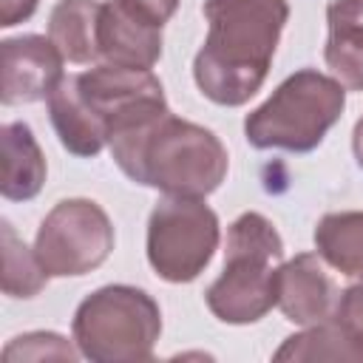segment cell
Instances as JSON below:
<instances>
[{"mask_svg":"<svg viewBox=\"0 0 363 363\" xmlns=\"http://www.w3.org/2000/svg\"><path fill=\"white\" fill-rule=\"evenodd\" d=\"M201 14L207 40L193 60V79L210 102L244 105L267 79L289 6L286 0H207Z\"/></svg>","mask_w":363,"mask_h":363,"instance_id":"1","label":"cell"},{"mask_svg":"<svg viewBox=\"0 0 363 363\" xmlns=\"http://www.w3.org/2000/svg\"><path fill=\"white\" fill-rule=\"evenodd\" d=\"M108 147L128 179L182 199H204L218 190L230 164L213 130L173 113L145 133L116 139Z\"/></svg>","mask_w":363,"mask_h":363,"instance_id":"2","label":"cell"},{"mask_svg":"<svg viewBox=\"0 0 363 363\" xmlns=\"http://www.w3.org/2000/svg\"><path fill=\"white\" fill-rule=\"evenodd\" d=\"M284 241L261 213H241L227 230L224 269L207 286V309L233 326L261 320L278 303Z\"/></svg>","mask_w":363,"mask_h":363,"instance_id":"3","label":"cell"},{"mask_svg":"<svg viewBox=\"0 0 363 363\" xmlns=\"http://www.w3.org/2000/svg\"><path fill=\"white\" fill-rule=\"evenodd\" d=\"M346 105V88L315 68L289 74L272 96L244 119V136L252 147L309 153L315 150L329 128L340 119Z\"/></svg>","mask_w":363,"mask_h":363,"instance_id":"4","label":"cell"},{"mask_svg":"<svg viewBox=\"0 0 363 363\" xmlns=\"http://www.w3.org/2000/svg\"><path fill=\"white\" fill-rule=\"evenodd\" d=\"M74 343L94 363H145L162 335L159 303L136 286L111 284L74 312Z\"/></svg>","mask_w":363,"mask_h":363,"instance_id":"5","label":"cell"},{"mask_svg":"<svg viewBox=\"0 0 363 363\" xmlns=\"http://www.w3.org/2000/svg\"><path fill=\"white\" fill-rule=\"evenodd\" d=\"M218 216L201 199L164 196L147 218V261L170 284L196 281L218 250Z\"/></svg>","mask_w":363,"mask_h":363,"instance_id":"6","label":"cell"},{"mask_svg":"<svg viewBox=\"0 0 363 363\" xmlns=\"http://www.w3.org/2000/svg\"><path fill=\"white\" fill-rule=\"evenodd\" d=\"M77 88L91 113L102 122L108 145L125 136L145 133L170 113L164 88L150 68L94 65L77 74Z\"/></svg>","mask_w":363,"mask_h":363,"instance_id":"7","label":"cell"},{"mask_svg":"<svg viewBox=\"0 0 363 363\" xmlns=\"http://www.w3.org/2000/svg\"><path fill=\"white\" fill-rule=\"evenodd\" d=\"M113 250V224L91 199H62L43 218L34 252L51 278L85 275L108 261Z\"/></svg>","mask_w":363,"mask_h":363,"instance_id":"8","label":"cell"},{"mask_svg":"<svg viewBox=\"0 0 363 363\" xmlns=\"http://www.w3.org/2000/svg\"><path fill=\"white\" fill-rule=\"evenodd\" d=\"M62 54L51 37L23 34L0 43V102L28 105L48 99L65 79Z\"/></svg>","mask_w":363,"mask_h":363,"instance_id":"9","label":"cell"},{"mask_svg":"<svg viewBox=\"0 0 363 363\" xmlns=\"http://www.w3.org/2000/svg\"><path fill=\"white\" fill-rule=\"evenodd\" d=\"M340 289L318 252H301L278 272V306L298 326L323 323L335 315Z\"/></svg>","mask_w":363,"mask_h":363,"instance_id":"10","label":"cell"},{"mask_svg":"<svg viewBox=\"0 0 363 363\" xmlns=\"http://www.w3.org/2000/svg\"><path fill=\"white\" fill-rule=\"evenodd\" d=\"M96 43L99 57L111 65L153 68L162 57V28L139 23L116 0H108L99 9Z\"/></svg>","mask_w":363,"mask_h":363,"instance_id":"11","label":"cell"},{"mask_svg":"<svg viewBox=\"0 0 363 363\" xmlns=\"http://www.w3.org/2000/svg\"><path fill=\"white\" fill-rule=\"evenodd\" d=\"M326 26L323 60L332 77L349 91H363V0H332Z\"/></svg>","mask_w":363,"mask_h":363,"instance_id":"12","label":"cell"},{"mask_svg":"<svg viewBox=\"0 0 363 363\" xmlns=\"http://www.w3.org/2000/svg\"><path fill=\"white\" fill-rule=\"evenodd\" d=\"M0 193L9 201H28L45 184V156L26 122H9L0 130Z\"/></svg>","mask_w":363,"mask_h":363,"instance_id":"13","label":"cell"},{"mask_svg":"<svg viewBox=\"0 0 363 363\" xmlns=\"http://www.w3.org/2000/svg\"><path fill=\"white\" fill-rule=\"evenodd\" d=\"M45 102H48V116L60 136V145L68 153L91 159L108 145V133L102 122L91 113V108L79 96L77 77H65Z\"/></svg>","mask_w":363,"mask_h":363,"instance_id":"14","label":"cell"},{"mask_svg":"<svg viewBox=\"0 0 363 363\" xmlns=\"http://www.w3.org/2000/svg\"><path fill=\"white\" fill-rule=\"evenodd\" d=\"M99 0H60L48 17V37L68 62L91 65L99 60L96 26H99Z\"/></svg>","mask_w":363,"mask_h":363,"instance_id":"15","label":"cell"},{"mask_svg":"<svg viewBox=\"0 0 363 363\" xmlns=\"http://www.w3.org/2000/svg\"><path fill=\"white\" fill-rule=\"evenodd\" d=\"M318 255L349 278H363V210L326 213L315 227Z\"/></svg>","mask_w":363,"mask_h":363,"instance_id":"16","label":"cell"},{"mask_svg":"<svg viewBox=\"0 0 363 363\" xmlns=\"http://www.w3.org/2000/svg\"><path fill=\"white\" fill-rule=\"evenodd\" d=\"M278 363H301V360H346L363 363V346L335 320L312 323L298 335H289L281 349L272 354Z\"/></svg>","mask_w":363,"mask_h":363,"instance_id":"17","label":"cell"},{"mask_svg":"<svg viewBox=\"0 0 363 363\" xmlns=\"http://www.w3.org/2000/svg\"><path fill=\"white\" fill-rule=\"evenodd\" d=\"M0 241H3V272H0L3 292L9 298H34V295H40L51 275L43 269L37 252L28 250L23 238H17V233L9 221L0 224Z\"/></svg>","mask_w":363,"mask_h":363,"instance_id":"18","label":"cell"},{"mask_svg":"<svg viewBox=\"0 0 363 363\" xmlns=\"http://www.w3.org/2000/svg\"><path fill=\"white\" fill-rule=\"evenodd\" d=\"M82 352H77L57 332H26L6 343L0 363H34V360H68L74 363Z\"/></svg>","mask_w":363,"mask_h":363,"instance_id":"19","label":"cell"},{"mask_svg":"<svg viewBox=\"0 0 363 363\" xmlns=\"http://www.w3.org/2000/svg\"><path fill=\"white\" fill-rule=\"evenodd\" d=\"M332 318L363 346V281H357L340 292V301H337V309Z\"/></svg>","mask_w":363,"mask_h":363,"instance_id":"20","label":"cell"},{"mask_svg":"<svg viewBox=\"0 0 363 363\" xmlns=\"http://www.w3.org/2000/svg\"><path fill=\"white\" fill-rule=\"evenodd\" d=\"M130 17H136L145 26L162 28L179 9V0H116Z\"/></svg>","mask_w":363,"mask_h":363,"instance_id":"21","label":"cell"},{"mask_svg":"<svg viewBox=\"0 0 363 363\" xmlns=\"http://www.w3.org/2000/svg\"><path fill=\"white\" fill-rule=\"evenodd\" d=\"M37 3L40 0H0V26L9 28L28 20L37 11Z\"/></svg>","mask_w":363,"mask_h":363,"instance_id":"22","label":"cell"},{"mask_svg":"<svg viewBox=\"0 0 363 363\" xmlns=\"http://www.w3.org/2000/svg\"><path fill=\"white\" fill-rule=\"evenodd\" d=\"M352 150H354L357 164L363 167V116L354 122V130H352Z\"/></svg>","mask_w":363,"mask_h":363,"instance_id":"23","label":"cell"}]
</instances>
